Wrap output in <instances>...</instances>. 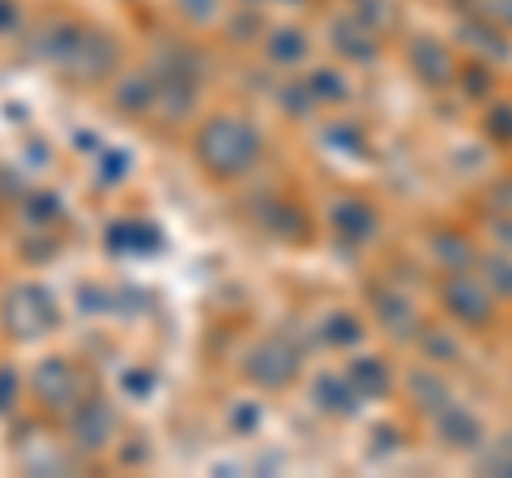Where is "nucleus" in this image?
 Returning <instances> with one entry per match:
<instances>
[{
    "mask_svg": "<svg viewBox=\"0 0 512 478\" xmlns=\"http://www.w3.org/2000/svg\"><path fill=\"white\" fill-rule=\"evenodd\" d=\"M201 158L214 171H227V175L244 171L256 158V133L239 120H214L210 129L201 133Z\"/></svg>",
    "mask_w": 512,
    "mask_h": 478,
    "instance_id": "obj_1",
    "label": "nucleus"
},
{
    "mask_svg": "<svg viewBox=\"0 0 512 478\" xmlns=\"http://www.w3.org/2000/svg\"><path fill=\"white\" fill-rule=\"evenodd\" d=\"M9 325L22 333V338H39L47 325H56V299L43 291V286H22L9 304Z\"/></svg>",
    "mask_w": 512,
    "mask_h": 478,
    "instance_id": "obj_2",
    "label": "nucleus"
},
{
    "mask_svg": "<svg viewBox=\"0 0 512 478\" xmlns=\"http://www.w3.org/2000/svg\"><path fill=\"white\" fill-rule=\"evenodd\" d=\"M286 376H295V355L286 346L269 342L252 355V380H261V385H282Z\"/></svg>",
    "mask_w": 512,
    "mask_h": 478,
    "instance_id": "obj_3",
    "label": "nucleus"
},
{
    "mask_svg": "<svg viewBox=\"0 0 512 478\" xmlns=\"http://www.w3.org/2000/svg\"><path fill=\"white\" fill-rule=\"evenodd\" d=\"M448 308H453L457 316H466V321H487V299L474 295L470 286H448Z\"/></svg>",
    "mask_w": 512,
    "mask_h": 478,
    "instance_id": "obj_4",
    "label": "nucleus"
},
{
    "mask_svg": "<svg viewBox=\"0 0 512 478\" xmlns=\"http://www.w3.org/2000/svg\"><path fill=\"white\" fill-rule=\"evenodd\" d=\"M440 432L448 436V444H474L478 440V423H474V414H466V410H448Z\"/></svg>",
    "mask_w": 512,
    "mask_h": 478,
    "instance_id": "obj_5",
    "label": "nucleus"
},
{
    "mask_svg": "<svg viewBox=\"0 0 512 478\" xmlns=\"http://www.w3.org/2000/svg\"><path fill=\"white\" fill-rule=\"evenodd\" d=\"M384 385H389V376H384V368L376 359L355 363V368H350V389H359V397L363 393H384Z\"/></svg>",
    "mask_w": 512,
    "mask_h": 478,
    "instance_id": "obj_6",
    "label": "nucleus"
},
{
    "mask_svg": "<svg viewBox=\"0 0 512 478\" xmlns=\"http://www.w3.org/2000/svg\"><path fill=\"white\" fill-rule=\"evenodd\" d=\"M303 52H308L303 35H295V30H278V39H274V56L278 60H299Z\"/></svg>",
    "mask_w": 512,
    "mask_h": 478,
    "instance_id": "obj_7",
    "label": "nucleus"
},
{
    "mask_svg": "<svg viewBox=\"0 0 512 478\" xmlns=\"http://www.w3.org/2000/svg\"><path fill=\"white\" fill-rule=\"evenodd\" d=\"M329 329L338 333V338H333L338 346H342V342H355V338H359V325L350 321V316H333V321H329Z\"/></svg>",
    "mask_w": 512,
    "mask_h": 478,
    "instance_id": "obj_8",
    "label": "nucleus"
},
{
    "mask_svg": "<svg viewBox=\"0 0 512 478\" xmlns=\"http://www.w3.org/2000/svg\"><path fill=\"white\" fill-rule=\"evenodd\" d=\"M487 269H491V282L500 286L504 295H512V265H508V261H491Z\"/></svg>",
    "mask_w": 512,
    "mask_h": 478,
    "instance_id": "obj_9",
    "label": "nucleus"
},
{
    "mask_svg": "<svg viewBox=\"0 0 512 478\" xmlns=\"http://www.w3.org/2000/svg\"><path fill=\"white\" fill-rule=\"evenodd\" d=\"M184 9L192 13V18H214L218 0H184Z\"/></svg>",
    "mask_w": 512,
    "mask_h": 478,
    "instance_id": "obj_10",
    "label": "nucleus"
},
{
    "mask_svg": "<svg viewBox=\"0 0 512 478\" xmlns=\"http://www.w3.org/2000/svg\"><path fill=\"white\" fill-rule=\"evenodd\" d=\"M13 393H18V380H13L9 372H0V410H9Z\"/></svg>",
    "mask_w": 512,
    "mask_h": 478,
    "instance_id": "obj_11",
    "label": "nucleus"
},
{
    "mask_svg": "<svg viewBox=\"0 0 512 478\" xmlns=\"http://www.w3.org/2000/svg\"><path fill=\"white\" fill-rule=\"evenodd\" d=\"M13 22H18V9H13L9 0H0V30H9Z\"/></svg>",
    "mask_w": 512,
    "mask_h": 478,
    "instance_id": "obj_12",
    "label": "nucleus"
},
{
    "mask_svg": "<svg viewBox=\"0 0 512 478\" xmlns=\"http://www.w3.org/2000/svg\"><path fill=\"white\" fill-rule=\"evenodd\" d=\"M504 13H508V18H512V0H504Z\"/></svg>",
    "mask_w": 512,
    "mask_h": 478,
    "instance_id": "obj_13",
    "label": "nucleus"
}]
</instances>
